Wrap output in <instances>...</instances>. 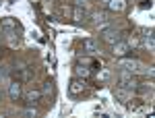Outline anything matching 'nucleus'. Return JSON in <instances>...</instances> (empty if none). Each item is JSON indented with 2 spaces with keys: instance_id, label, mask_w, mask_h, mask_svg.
<instances>
[{
  "instance_id": "nucleus-1",
  "label": "nucleus",
  "mask_w": 155,
  "mask_h": 118,
  "mask_svg": "<svg viewBox=\"0 0 155 118\" xmlns=\"http://www.w3.org/2000/svg\"><path fill=\"white\" fill-rule=\"evenodd\" d=\"M118 66L120 69H124V71H128V72H145V75H149V77H153V71L149 69V71H145V66H143V62L141 60H137V58H120L118 60Z\"/></svg>"
},
{
  "instance_id": "nucleus-2",
  "label": "nucleus",
  "mask_w": 155,
  "mask_h": 118,
  "mask_svg": "<svg viewBox=\"0 0 155 118\" xmlns=\"http://www.w3.org/2000/svg\"><path fill=\"white\" fill-rule=\"evenodd\" d=\"M99 35H101V39L106 42L107 46H114L116 42H120V31H118V29H114V27H104Z\"/></svg>"
},
{
  "instance_id": "nucleus-3",
  "label": "nucleus",
  "mask_w": 155,
  "mask_h": 118,
  "mask_svg": "<svg viewBox=\"0 0 155 118\" xmlns=\"http://www.w3.org/2000/svg\"><path fill=\"white\" fill-rule=\"evenodd\" d=\"M118 83H120V87H126V89H137V85H139V81L132 77V72H128V71H122L118 75Z\"/></svg>"
},
{
  "instance_id": "nucleus-4",
  "label": "nucleus",
  "mask_w": 155,
  "mask_h": 118,
  "mask_svg": "<svg viewBox=\"0 0 155 118\" xmlns=\"http://www.w3.org/2000/svg\"><path fill=\"white\" fill-rule=\"evenodd\" d=\"M85 87H87V83H85V79H79V77H74L71 81V85H68V91H71V95H81L85 91Z\"/></svg>"
},
{
  "instance_id": "nucleus-5",
  "label": "nucleus",
  "mask_w": 155,
  "mask_h": 118,
  "mask_svg": "<svg viewBox=\"0 0 155 118\" xmlns=\"http://www.w3.org/2000/svg\"><path fill=\"white\" fill-rule=\"evenodd\" d=\"M114 95H116V99H118V102H122V104L132 102V89H126V87H116Z\"/></svg>"
},
{
  "instance_id": "nucleus-6",
  "label": "nucleus",
  "mask_w": 155,
  "mask_h": 118,
  "mask_svg": "<svg viewBox=\"0 0 155 118\" xmlns=\"http://www.w3.org/2000/svg\"><path fill=\"white\" fill-rule=\"evenodd\" d=\"M106 6H107V11H112V12H124L128 2L126 0H107Z\"/></svg>"
},
{
  "instance_id": "nucleus-7",
  "label": "nucleus",
  "mask_w": 155,
  "mask_h": 118,
  "mask_svg": "<svg viewBox=\"0 0 155 118\" xmlns=\"http://www.w3.org/2000/svg\"><path fill=\"white\" fill-rule=\"evenodd\" d=\"M112 54H114V56H118V58H124V56L128 54V44H126V42H122V39L116 42V44L112 46Z\"/></svg>"
},
{
  "instance_id": "nucleus-8",
  "label": "nucleus",
  "mask_w": 155,
  "mask_h": 118,
  "mask_svg": "<svg viewBox=\"0 0 155 118\" xmlns=\"http://www.w3.org/2000/svg\"><path fill=\"white\" fill-rule=\"evenodd\" d=\"M72 72H74V77H79V79H89V77H91V69H89L87 64H83V62H79V64L72 69Z\"/></svg>"
},
{
  "instance_id": "nucleus-9",
  "label": "nucleus",
  "mask_w": 155,
  "mask_h": 118,
  "mask_svg": "<svg viewBox=\"0 0 155 118\" xmlns=\"http://www.w3.org/2000/svg\"><path fill=\"white\" fill-rule=\"evenodd\" d=\"M8 95H11L12 102H17V99L21 97V83L19 81H12L11 85H8Z\"/></svg>"
},
{
  "instance_id": "nucleus-10",
  "label": "nucleus",
  "mask_w": 155,
  "mask_h": 118,
  "mask_svg": "<svg viewBox=\"0 0 155 118\" xmlns=\"http://www.w3.org/2000/svg\"><path fill=\"white\" fill-rule=\"evenodd\" d=\"M39 97H41V91H39V89H31V91H27V93H25L27 104H35Z\"/></svg>"
},
{
  "instance_id": "nucleus-11",
  "label": "nucleus",
  "mask_w": 155,
  "mask_h": 118,
  "mask_svg": "<svg viewBox=\"0 0 155 118\" xmlns=\"http://www.w3.org/2000/svg\"><path fill=\"white\" fill-rule=\"evenodd\" d=\"M83 50H85V52H89V54H95V52H97V42H95V39H91V37L85 39V42H83Z\"/></svg>"
},
{
  "instance_id": "nucleus-12",
  "label": "nucleus",
  "mask_w": 155,
  "mask_h": 118,
  "mask_svg": "<svg viewBox=\"0 0 155 118\" xmlns=\"http://www.w3.org/2000/svg\"><path fill=\"white\" fill-rule=\"evenodd\" d=\"M72 19H74L77 23H79V21H83V19H85V11L81 8V6H74V8H72Z\"/></svg>"
},
{
  "instance_id": "nucleus-13",
  "label": "nucleus",
  "mask_w": 155,
  "mask_h": 118,
  "mask_svg": "<svg viewBox=\"0 0 155 118\" xmlns=\"http://www.w3.org/2000/svg\"><path fill=\"white\" fill-rule=\"evenodd\" d=\"M93 19H95L97 25H99V23H106V21H107V12L106 11H97L95 15H93Z\"/></svg>"
},
{
  "instance_id": "nucleus-14",
  "label": "nucleus",
  "mask_w": 155,
  "mask_h": 118,
  "mask_svg": "<svg viewBox=\"0 0 155 118\" xmlns=\"http://www.w3.org/2000/svg\"><path fill=\"white\" fill-rule=\"evenodd\" d=\"M39 91H41V95H50V93H52V91H54V85H52V81L44 83V87H41Z\"/></svg>"
},
{
  "instance_id": "nucleus-15",
  "label": "nucleus",
  "mask_w": 155,
  "mask_h": 118,
  "mask_svg": "<svg viewBox=\"0 0 155 118\" xmlns=\"http://www.w3.org/2000/svg\"><path fill=\"white\" fill-rule=\"evenodd\" d=\"M15 19H11V17H6V19H2V27H6V29H12L15 27Z\"/></svg>"
},
{
  "instance_id": "nucleus-16",
  "label": "nucleus",
  "mask_w": 155,
  "mask_h": 118,
  "mask_svg": "<svg viewBox=\"0 0 155 118\" xmlns=\"http://www.w3.org/2000/svg\"><path fill=\"white\" fill-rule=\"evenodd\" d=\"M21 79H23V81L31 79V69H25V71H23V75H21Z\"/></svg>"
},
{
  "instance_id": "nucleus-17",
  "label": "nucleus",
  "mask_w": 155,
  "mask_h": 118,
  "mask_svg": "<svg viewBox=\"0 0 155 118\" xmlns=\"http://www.w3.org/2000/svg\"><path fill=\"white\" fill-rule=\"evenodd\" d=\"M141 8H151V0H143L141 2Z\"/></svg>"
},
{
  "instance_id": "nucleus-18",
  "label": "nucleus",
  "mask_w": 155,
  "mask_h": 118,
  "mask_svg": "<svg viewBox=\"0 0 155 118\" xmlns=\"http://www.w3.org/2000/svg\"><path fill=\"white\" fill-rule=\"evenodd\" d=\"M87 0H74V6H83Z\"/></svg>"
},
{
  "instance_id": "nucleus-19",
  "label": "nucleus",
  "mask_w": 155,
  "mask_h": 118,
  "mask_svg": "<svg viewBox=\"0 0 155 118\" xmlns=\"http://www.w3.org/2000/svg\"><path fill=\"white\" fill-rule=\"evenodd\" d=\"M101 2H104V4H106V2H107V0H101Z\"/></svg>"
},
{
  "instance_id": "nucleus-20",
  "label": "nucleus",
  "mask_w": 155,
  "mask_h": 118,
  "mask_svg": "<svg viewBox=\"0 0 155 118\" xmlns=\"http://www.w3.org/2000/svg\"><path fill=\"white\" fill-rule=\"evenodd\" d=\"M0 77H2V72H0Z\"/></svg>"
}]
</instances>
